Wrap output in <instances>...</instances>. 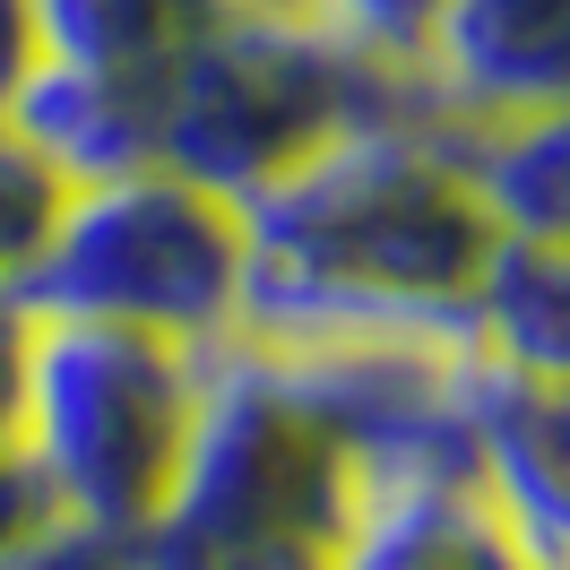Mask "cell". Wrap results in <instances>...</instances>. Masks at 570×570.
<instances>
[{"label": "cell", "mask_w": 570, "mask_h": 570, "mask_svg": "<svg viewBox=\"0 0 570 570\" xmlns=\"http://www.w3.org/2000/svg\"><path fill=\"white\" fill-rule=\"evenodd\" d=\"M243 216L234 337L303 346L363 328L466 337V285L493 250V216L450 165L441 112H381L259 181ZM475 346V337H466Z\"/></svg>", "instance_id": "obj_1"}, {"label": "cell", "mask_w": 570, "mask_h": 570, "mask_svg": "<svg viewBox=\"0 0 570 570\" xmlns=\"http://www.w3.org/2000/svg\"><path fill=\"white\" fill-rule=\"evenodd\" d=\"M381 112L441 105L424 78L381 70L303 9H225L156 87V165L216 199H250L321 139Z\"/></svg>", "instance_id": "obj_2"}, {"label": "cell", "mask_w": 570, "mask_h": 570, "mask_svg": "<svg viewBox=\"0 0 570 570\" xmlns=\"http://www.w3.org/2000/svg\"><path fill=\"white\" fill-rule=\"evenodd\" d=\"M208 346H174L112 321H27V415L18 450L52 510L139 544L174 493L199 415Z\"/></svg>", "instance_id": "obj_3"}, {"label": "cell", "mask_w": 570, "mask_h": 570, "mask_svg": "<svg viewBox=\"0 0 570 570\" xmlns=\"http://www.w3.org/2000/svg\"><path fill=\"white\" fill-rule=\"evenodd\" d=\"M243 294V216L165 165L78 181L43 225L36 259L9 277L27 321H112L174 346H225Z\"/></svg>", "instance_id": "obj_4"}, {"label": "cell", "mask_w": 570, "mask_h": 570, "mask_svg": "<svg viewBox=\"0 0 570 570\" xmlns=\"http://www.w3.org/2000/svg\"><path fill=\"white\" fill-rule=\"evenodd\" d=\"M346 501H355V475L337 459V441L321 432V415L285 390V372L259 346L225 337V346H208L174 493L156 510V528L139 535V553L181 570L216 544L277 535V528L337 535Z\"/></svg>", "instance_id": "obj_5"}, {"label": "cell", "mask_w": 570, "mask_h": 570, "mask_svg": "<svg viewBox=\"0 0 570 570\" xmlns=\"http://www.w3.org/2000/svg\"><path fill=\"white\" fill-rule=\"evenodd\" d=\"M466 432H475V484L528 544V562L570 570V381L501 372L475 355Z\"/></svg>", "instance_id": "obj_6"}, {"label": "cell", "mask_w": 570, "mask_h": 570, "mask_svg": "<svg viewBox=\"0 0 570 570\" xmlns=\"http://www.w3.org/2000/svg\"><path fill=\"white\" fill-rule=\"evenodd\" d=\"M441 121L570 105V0H450L424 52Z\"/></svg>", "instance_id": "obj_7"}, {"label": "cell", "mask_w": 570, "mask_h": 570, "mask_svg": "<svg viewBox=\"0 0 570 570\" xmlns=\"http://www.w3.org/2000/svg\"><path fill=\"white\" fill-rule=\"evenodd\" d=\"M337 570H535L475 475H390L346 501Z\"/></svg>", "instance_id": "obj_8"}, {"label": "cell", "mask_w": 570, "mask_h": 570, "mask_svg": "<svg viewBox=\"0 0 570 570\" xmlns=\"http://www.w3.org/2000/svg\"><path fill=\"white\" fill-rule=\"evenodd\" d=\"M0 121L36 147L52 174L70 181H112L130 165H156V87L147 78H112V70H78L43 52L27 87L0 105Z\"/></svg>", "instance_id": "obj_9"}, {"label": "cell", "mask_w": 570, "mask_h": 570, "mask_svg": "<svg viewBox=\"0 0 570 570\" xmlns=\"http://www.w3.org/2000/svg\"><path fill=\"white\" fill-rule=\"evenodd\" d=\"M441 139H450V165L466 174L475 208L493 216V234L570 243V105L441 121Z\"/></svg>", "instance_id": "obj_10"}, {"label": "cell", "mask_w": 570, "mask_h": 570, "mask_svg": "<svg viewBox=\"0 0 570 570\" xmlns=\"http://www.w3.org/2000/svg\"><path fill=\"white\" fill-rule=\"evenodd\" d=\"M466 337L501 372L570 381V243L493 234L484 268L466 285Z\"/></svg>", "instance_id": "obj_11"}, {"label": "cell", "mask_w": 570, "mask_h": 570, "mask_svg": "<svg viewBox=\"0 0 570 570\" xmlns=\"http://www.w3.org/2000/svg\"><path fill=\"white\" fill-rule=\"evenodd\" d=\"M225 9H243V0H36V36L52 61L165 87V70Z\"/></svg>", "instance_id": "obj_12"}, {"label": "cell", "mask_w": 570, "mask_h": 570, "mask_svg": "<svg viewBox=\"0 0 570 570\" xmlns=\"http://www.w3.org/2000/svg\"><path fill=\"white\" fill-rule=\"evenodd\" d=\"M441 9H450V0H303V18H321L337 43H355L381 70H406V78H424Z\"/></svg>", "instance_id": "obj_13"}, {"label": "cell", "mask_w": 570, "mask_h": 570, "mask_svg": "<svg viewBox=\"0 0 570 570\" xmlns=\"http://www.w3.org/2000/svg\"><path fill=\"white\" fill-rule=\"evenodd\" d=\"M61 190H70V181L0 121V294H9V277L36 259L43 225H52V208H61Z\"/></svg>", "instance_id": "obj_14"}, {"label": "cell", "mask_w": 570, "mask_h": 570, "mask_svg": "<svg viewBox=\"0 0 570 570\" xmlns=\"http://www.w3.org/2000/svg\"><path fill=\"white\" fill-rule=\"evenodd\" d=\"M0 570H147V553L130 544V535L87 528V519H70V510H52L43 528H27L9 553H0Z\"/></svg>", "instance_id": "obj_15"}, {"label": "cell", "mask_w": 570, "mask_h": 570, "mask_svg": "<svg viewBox=\"0 0 570 570\" xmlns=\"http://www.w3.org/2000/svg\"><path fill=\"white\" fill-rule=\"evenodd\" d=\"M174 570V562H165ZM181 570H337V535H303V528H277V535H243V544H216Z\"/></svg>", "instance_id": "obj_16"}, {"label": "cell", "mask_w": 570, "mask_h": 570, "mask_svg": "<svg viewBox=\"0 0 570 570\" xmlns=\"http://www.w3.org/2000/svg\"><path fill=\"white\" fill-rule=\"evenodd\" d=\"M52 519V493H43V475L27 466V450H0V553L18 544L27 528Z\"/></svg>", "instance_id": "obj_17"}, {"label": "cell", "mask_w": 570, "mask_h": 570, "mask_svg": "<svg viewBox=\"0 0 570 570\" xmlns=\"http://www.w3.org/2000/svg\"><path fill=\"white\" fill-rule=\"evenodd\" d=\"M18 415H27V312L0 294V450H18Z\"/></svg>", "instance_id": "obj_18"}, {"label": "cell", "mask_w": 570, "mask_h": 570, "mask_svg": "<svg viewBox=\"0 0 570 570\" xmlns=\"http://www.w3.org/2000/svg\"><path fill=\"white\" fill-rule=\"evenodd\" d=\"M43 61V36H36V0H0V105L27 87V70Z\"/></svg>", "instance_id": "obj_19"}, {"label": "cell", "mask_w": 570, "mask_h": 570, "mask_svg": "<svg viewBox=\"0 0 570 570\" xmlns=\"http://www.w3.org/2000/svg\"><path fill=\"white\" fill-rule=\"evenodd\" d=\"M243 9H303V0H243Z\"/></svg>", "instance_id": "obj_20"}, {"label": "cell", "mask_w": 570, "mask_h": 570, "mask_svg": "<svg viewBox=\"0 0 570 570\" xmlns=\"http://www.w3.org/2000/svg\"><path fill=\"white\" fill-rule=\"evenodd\" d=\"M147 570H165V562H147Z\"/></svg>", "instance_id": "obj_21"}]
</instances>
